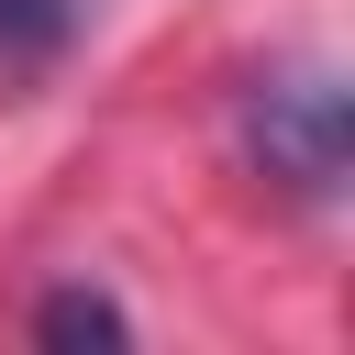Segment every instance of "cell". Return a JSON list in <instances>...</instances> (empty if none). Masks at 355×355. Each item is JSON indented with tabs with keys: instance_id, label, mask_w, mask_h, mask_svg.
<instances>
[{
	"instance_id": "obj_1",
	"label": "cell",
	"mask_w": 355,
	"mask_h": 355,
	"mask_svg": "<svg viewBox=\"0 0 355 355\" xmlns=\"http://www.w3.org/2000/svg\"><path fill=\"white\" fill-rule=\"evenodd\" d=\"M233 133H244V166L288 200H344V166H355V111H344V78L333 67H266L244 78L233 100Z\"/></svg>"
},
{
	"instance_id": "obj_2",
	"label": "cell",
	"mask_w": 355,
	"mask_h": 355,
	"mask_svg": "<svg viewBox=\"0 0 355 355\" xmlns=\"http://www.w3.org/2000/svg\"><path fill=\"white\" fill-rule=\"evenodd\" d=\"M89 0H0V67H55L78 44Z\"/></svg>"
},
{
	"instance_id": "obj_3",
	"label": "cell",
	"mask_w": 355,
	"mask_h": 355,
	"mask_svg": "<svg viewBox=\"0 0 355 355\" xmlns=\"http://www.w3.org/2000/svg\"><path fill=\"white\" fill-rule=\"evenodd\" d=\"M33 333H44V344H122L133 322H122V311H111L100 288H55V300L33 311Z\"/></svg>"
}]
</instances>
